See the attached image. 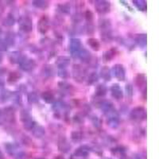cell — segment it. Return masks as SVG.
<instances>
[{
	"instance_id": "obj_1",
	"label": "cell",
	"mask_w": 159,
	"mask_h": 159,
	"mask_svg": "<svg viewBox=\"0 0 159 159\" xmlns=\"http://www.w3.org/2000/svg\"><path fill=\"white\" fill-rule=\"evenodd\" d=\"M146 117H147V112L144 107H134L130 111V118L136 122L143 121L146 119Z\"/></svg>"
},
{
	"instance_id": "obj_2",
	"label": "cell",
	"mask_w": 159,
	"mask_h": 159,
	"mask_svg": "<svg viewBox=\"0 0 159 159\" xmlns=\"http://www.w3.org/2000/svg\"><path fill=\"white\" fill-rule=\"evenodd\" d=\"M18 25L22 31L29 33L33 29L32 19L28 16H22L18 20Z\"/></svg>"
},
{
	"instance_id": "obj_3",
	"label": "cell",
	"mask_w": 159,
	"mask_h": 159,
	"mask_svg": "<svg viewBox=\"0 0 159 159\" xmlns=\"http://www.w3.org/2000/svg\"><path fill=\"white\" fill-rule=\"evenodd\" d=\"M95 7L98 13L103 15V14H107L110 11L111 4L107 1L99 0V1H96L95 2Z\"/></svg>"
},
{
	"instance_id": "obj_4",
	"label": "cell",
	"mask_w": 159,
	"mask_h": 159,
	"mask_svg": "<svg viewBox=\"0 0 159 159\" xmlns=\"http://www.w3.org/2000/svg\"><path fill=\"white\" fill-rule=\"evenodd\" d=\"M125 69L123 67V65H120V64H117V65H114L111 69L112 75L118 79L119 80H124L125 79Z\"/></svg>"
},
{
	"instance_id": "obj_5",
	"label": "cell",
	"mask_w": 159,
	"mask_h": 159,
	"mask_svg": "<svg viewBox=\"0 0 159 159\" xmlns=\"http://www.w3.org/2000/svg\"><path fill=\"white\" fill-rule=\"evenodd\" d=\"M69 49H70V52L72 56L74 57H77L80 51L82 49L81 42H80V39L73 38V39L71 40L70 45H69Z\"/></svg>"
},
{
	"instance_id": "obj_6",
	"label": "cell",
	"mask_w": 159,
	"mask_h": 159,
	"mask_svg": "<svg viewBox=\"0 0 159 159\" xmlns=\"http://www.w3.org/2000/svg\"><path fill=\"white\" fill-rule=\"evenodd\" d=\"M20 68L22 69L23 71H26V72H29V71L33 70L34 69L35 66H36V63L33 59H29V58H26V57H24L23 59L20 61L19 63Z\"/></svg>"
},
{
	"instance_id": "obj_7",
	"label": "cell",
	"mask_w": 159,
	"mask_h": 159,
	"mask_svg": "<svg viewBox=\"0 0 159 159\" xmlns=\"http://www.w3.org/2000/svg\"><path fill=\"white\" fill-rule=\"evenodd\" d=\"M49 19L47 16L43 15L42 18H40L39 22L38 23V29L39 30V32L42 34H45V33L49 30Z\"/></svg>"
},
{
	"instance_id": "obj_8",
	"label": "cell",
	"mask_w": 159,
	"mask_h": 159,
	"mask_svg": "<svg viewBox=\"0 0 159 159\" xmlns=\"http://www.w3.org/2000/svg\"><path fill=\"white\" fill-rule=\"evenodd\" d=\"M111 92L112 96L116 98V99H120L123 98V91H122L121 88L119 87V85L117 84L112 85V87L111 88Z\"/></svg>"
},
{
	"instance_id": "obj_9",
	"label": "cell",
	"mask_w": 159,
	"mask_h": 159,
	"mask_svg": "<svg viewBox=\"0 0 159 159\" xmlns=\"http://www.w3.org/2000/svg\"><path fill=\"white\" fill-rule=\"evenodd\" d=\"M56 64L60 69H65L70 64V60L67 57H60L57 60Z\"/></svg>"
},
{
	"instance_id": "obj_10",
	"label": "cell",
	"mask_w": 159,
	"mask_h": 159,
	"mask_svg": "<svg viewBox=\"0 0 159 159\" xmlns=\"http://www.w3.org/2000/svg\"><path fill=\"white\" fill-rule=\"evenodd\" d=\"M77 57L82 60V61H89L91 58V53L90 52L85 49H82L80 51L79 54H78Z\"/></svg>"
},
{
	"instance_id": "obj_11",
	"label": "cell",
	"mask_w": 159,
	"mask_h": 159,
	"mask_svg": "<svg viewBox=\"0 0 159 159\" xmlns=\"http://www.w3.org/2000/svg\"><path fill=\"white\" fill-rule=\"evenodd\" d=\"M32 130L33 134L36 138H42L45 133V129L42 126H38V125H35V127L32 129Z\"/></svg>"
},
{
	"instance_id": "obj_12",
	"label": "cell",
	"mask_w": 159,
	"mask_h": 159,
	"mask_svg": "<svg viewBox=\"0 0 159 159\" xmlns=\"http://www.w3.org/2000/svg\"><path fill=\"white\" fill-rule=\"evenodd\" d=\"M73 76H74L76 80L84 79V74L83 69H80V66H75L74 69H73Z\"/></svg>"
},
{
	"instance_id": "obj_13",
	"label": "cell",
	"mask_w": 159,
	"mask_h": 159,
	"mask_svg": "<svg viewBox=\"0 0 159 159\" xmlns=\"http://www.w3.org/2000/svg\"><path fill=\"white\" fill-rule=\"evenodd\" d=\"M135 42L139 46L145 47L147 45V35L143 34H139L135 38Z\"/></svg>"
},
{
	"instance_id": "obj_14",
	"label": "cell",
	"mask_w": 159,
	"mask_h": 159,
	"mask_svg": "<svg viewBox=\"0 0 159 159\" xmlns=\"http://www.w3.org/2000/svg\"><path fill=\"white\" fill-rule=\"evenodd\" d=\"M89 154V150L86 147H80L75 152V155L77 157H87Z\"/></svg>"
},
{
	"instance_id": "obj_15",
	"label": "cell",
	"mask_w": 159,
	"mask_h": 159,
	"mask_svg": "<svg viewBox=\"0 0 159 159\" xmlns=\"http://www.w3.org/2000/svg\"><path fill=\"white\" fill-rule=\"evenodd\" d=\"M33 5L35 7L39 8V9H46L49 7V3L47 1H43V0H36L33 2Z\"/></svg>"
},
{
	"instance_id": "obj_16",
	"label": "cell",
	"mask_w": 159,
	"mask_h": 159,
	"mask_svg": "<svg viewBox=\"0 0 159 159\" xmlns=\"http://www.w3.org/2000/svg\"><path fill=\"white\" fill-rule=\"evenodd\" d=\"M133 3L134 4V6L139 11H146V9H147V2H146V1L134 0V1H133Z\"/></svg>"
},
{
	"instance_id": "obj_17",
	"label": "cell",
	"mask_w": 159,
	"mask_h": 159,
	"mask_svg": "<svg viewBox=\"0 0 159 159\" xmlns=\"http://www.w3.org/2000/svg\"><path fill=\"white\" fill-rule=\"evenodd\" d=\"M107 93V88L104 85L99 84L96 87V95L97 96H103Z\"/></svg>"
},
{
	"instance_id": "obj_18",
	"label": "cell",
	"mask_w": 159,
	"mask_h": 159,
	"mask_svg": "<svg viewBox=\"0 0 159 159\" xmlns=\"http://www.w3.org/2000/svg\"><path fill=\"white\" fill-rule=\"evenodd\" d=\"M100 76H101V77L103 78L105 80H110L111 73L108 68L106 67V66L103 67V69H101V72H100Z\"/></svg>"
},
{
	"instance_id": "obj_19",
	"label": "cell",
	"mask_w": 159,
	"mask_h": 159,
	"mask_svg": "<svg viewBox=\"0 0 159 159\" xmlns=\"http://www.w3.org/2000/svg\"><path fill=\"white\" fill-rule=\"evenodd\" d=\"M42 98L45 100V102H47V103H51V102L53 101V99H54V96H53V95L49 92H43V93L42 94Z\"/></svg>"
},
{
	"instance_id": "obj_20",
	"label": "cell",
	"mask_w": 159,
	"mask_h": 159,
	"mask_svg": "<svg viewBox=\"0 0 159 159\" xmlns=\"http://www.w3.org/2000/svg\"><path fill=\"white\" fill-rule=\"evenodd\" d=\"M136 84L139 88L143 87L146 84V77L143 74H139L136 77Z\"/></svg>"
},
{
	"instance_id": "obj_21",
	"label": "cell",
	"mask_w": 159,
	"mask_h": 159,
	"mask_svg": "<svg viewBox=\"0 0 159 159\" xmlns=\"http://www.w3.org/2000/svg\"><path fill=\"white\" fill-rule=\"evenodd\" d=\"M115 55H116V51L113 49H110V50L107 51V52H104V55H103V59L105 60V61H109L112 58L114 57Z\"/></svg>"
},
{
	"instance_id": "obj_22",
	"label": "cell",
	"mask_w": 159,
	"mask_h": 159,
	"mask_svg": "<svg viewBox=\"0 0 159 159\" xmlns=\"http://www.w3.org/2000/svg\"><path fill=\"white\" fill-rule=\"evenodd\" d=\"M88 44L90 45L92 49H95V50H98L99 49V43L97 40L95 39V38H90V39L88 40Z\"/></svg>"
},
{
	"instance_id": "obj_23",
	"label": "cell",
	"mask_w": 159,
	"mask_h": 159,
	"mask_svg": "<svg viewBox=\"0 0 159 159\" xmlns=\"http://www.w3.org/2000/svg\"><path fill=\"white\" fill-rule=\"evenodd\" d=\"M15 20L14 18V17L11 16V15H9L6 18V19L4 20V22L3 24L5 25H8V26H11V25H13L15 24Z\"/></svg>"
},
{
	"instance_id": "obj_24",
	"label": "cell",
	"mask_w": 159,
	"mask_h": 159,
	"mask_svg": "<svg viewBox=\"0 0 159 159\" xmlns=\"http://www.w3.org/2000/svg\"><path fill=\"white\" fill-rule=\"evenodd\" d=\"M21 77V75L18 74V72H11L8 77V80L10 82H15L17 81L19 78Z\"/></svg>"
},
{
	"instance_id": "obj_25",
	"label": "cell",
	"mask_w": 159,
	"mask_h": 159,
	"mask_svg": "<svg viewBox=\"0 0 159 159\" xmlns=\"http://www.w3.org/2000/svg\"><path fill=\"white\" fill-rule=\"evenodd\" d=\"M28 100L30 103H36L38 101V96L35 92H31L28 96Z\"/></svg>"
},
{
	"instance_id": "obj_26",
	"label": "cell",
	"mask_w": 159,
	"mask_h": 159,
	"mask_svg": "<svg viewBox=\"0 0 159 159\" xmlns=\"http://www.w3.org/2000/svg\"><path fill=\"white\" fill-rule=\"evenodd\" d=\"M97 80H98V75L96 74V72H92V74H91L89 77V84H92L96 83Z\"/></svg>"
},
{
	"instance_id": "obj_27",
	"label": "cell",
	"mask_w": 159,
	"mask_h": 159,
	"mask_svg": "<svg viewBox=\"0 0 159 159\" xmlns=\"http://www.w3.org/2000/svg\"><path fill=\"white\" fill-rule=\"evenodd\" d=\"M81 134H80V132L78 131H73L72 133V139L73 141H79L81 139Z\"/></svg>"
},
{
	"instance_id": "obj_28",
	"label": "cell",
	"mask_w": 159,
	"mask_h": 159,
	"mask_svg": "<svg viewBox=\"0 0 159 159\" xmlns=\"http://www.w3.org/2000/svg\"><path fill=\"white\" fill-rule=\"evenodd\" d=\"M85 18L89 22H92V18H93V14L90 11H87L85 13Z\"/></svg>"
},
{
	"instance_id": "obj_29",
	"label": "cell",
	"mask_w": 159,
	"mask_h": 159,
	"mask_svg": "<svg viewBox=\"0 0 159 159\" xmlns=\"http://www.w3.org/2000/svg\"><path fill=\"white\" fill-rule=\"evenodd\" d=\"M126 90H127V95L130 96H131L132 94H133V89H132L131 85H130V84L127 85V87H126Z\"/></svg>"
},
{
	"instance_id": "obj_30",
	"label": "cell",
	"mask_w": 159,
	"mask_h": 159,
	"mask_svg": "<svg viewBox=\"0 0 159 159\" xmlns=\"http://www.w3.org/2000/svg\"><path fill=\"white\" fill-rule=\"evenodd\" d=\"M7 49V45L4 42H0V50L5 51Z\"/></svg>"
},
{
	"instance_id": "obj_31",
	"label": "cell",
	"mask_w": 159,
	"mask_h": 159,
	"mask_svg": "<svg viewBox=\"0 0 159 159\" xmlns=\"http://www.w3.org/2000/svg\"><path fill=\"white\" fill-rule=\"evenodd\" d=\"M93 123H94V125L96 127H99V126H100L101 122H100V120H99L97 117H94V119H93Z\"/></svg>"
},
{
	"instance_id": "obj_32",
	"label": "cell",
	"mask_w": 159,
	"mask_h": 159,
	"mask_svg": "<svg viewBox=\"0 0 159 159\" xmlns=\"http://www.w3.org/2000/svg\"><path fill=\"white\" fill-rule=\"evenodd\" d=\"M4 119H5V118H4V113L0 110V123H2V122L4 121Z\"/></svg>"
},
{
	"instance_id": "obj_33",
	"label": "cell",
	"mask_w": 159,
	"mask_h": 159,
	"mask_svg": "<svg viewBox=\"0 0 159 159\" xmlns=\"http://www.w3.org/2000/svg\"><path fill=\"white\" fill-rule=\"evenodd\" d=\"M54 159H65V157H62V156H57V157H55Z\"/></svg>"
},
{
	"instance_id": "obj_34",
	"label": "cell",
	"mask_w": 159,
	"mask_h": 159,
	"mask_svg": "<svg viewBox=\"0 0 159 159\" xmlns=\"http://www.w3.org/2000/svg\"><path fill=\"white\" fill-rule=\"evenodd\" d=\"M2 56L0 54V63H1V61H2Z\"/></svg>"
},
{
	"instance_id": "obj_35",
	"label": "cell",
	"mask_w": 159,
	"mask_h": 159,
	"mask_svg": "<svg viewBox=\"0 0 159 159\" xmlns=\"http://www.w3.org/2000/svg\"><path fill=\"white\" fill-rule=\"evenodd\" d=\"M38 159H44V158H38Z\"/></svg>"
},
{
	"instance_id": "obj_36",
	"label": "cell",
	"mask_w": 159,
	"mask_h": 159,
	"mask_svg": "<svg viewBox=\"0 0 159 159\" xmlns=\"http://www.w3.org/2000/svg\"><path fill=\"white\" fill-rule=\"evenodd\" d=\"M107 159H111V158H107Z\"/></svg>"
}]
</instances>
